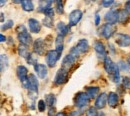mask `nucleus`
I'll return each instance as SVG.
<instances>
[{
    "instance_id": "41",
    "label": "nucleus",
    "mask_w": 130,
    "mask_h": 116,
    "mask_svg": "<svg viewBox=\"0 0 130 116\" xmlns=\"http://www.w3.org/2000/svg\"><path fill=\"white\" fill-rule=\"evenodd\" d=\"M100 24V16H99V14L96 13V15H95V25H99Z\"/></svg>"
},
{
    "instance_id": "39",
    "label": "nucleus",
    "mask_w": 130,
    "mask_h": 116,
    "mask_svg": "<svg viewBox=\"0 0 130 116\" xmlns=\"http://www.w3.org/2000/svg\"><path fill=\"white\" fill-rule=\"evenodd\" d=\"M113 3H114V1H112V0H109V1H102V2H101V5L104 6V7H110Z\"/></svg>"
},
{
    "instance_id": "11",
    "label": "nucleus",
    "mask_w": 130,
    "mask_h": 116,
    "mask_svg": "<svg viewBox=\"0 0 130 116\" xmlns=\"http://www.w3.org/2000/svg\"><path fill=\"white\" fill-rule=\"evenodd\" d=\"M33 51L37 55H43L45 53V42L42 38H38L33 42Z\"/></svg>"
},
{
    "instance_id": "14",
    "label": "nucleus",
    "mask_w": 130,
    "mask_h": 116,
    "mask_svg": "<svg viewBox=\"0 0 130 116\" xmlns=\"http://www.w3.org/2000/svg\"><path fill=\"white\" fill-rule=\"evenodd\" d=\"M34 71L36 72V75L41 79H44L48 74V68L45 64H36L34 66Z\"/></svg>"
},
{
    "instance_id": "46",
    "label": "nucleus",
    "mask_w": 130,
    "mask_h": 116,
    "mask_svg": "<svg viewBox=\"0 0 130 116\" xmlns=\"http://www.w3.org/2000/svg\"><path fill=\"white\" fill-rule=\"evenodd\" d=\"M3 21H4V14L1 13V22H3Z\"/></svg>"
},
{
    "instance_id": "27",
    "label": "nucleus",
    "mask_w": 130,
    "mask_h": 116,
    "mask_svg": "<svg viewBox=\"0 0 130 116\" xmlns=\"http://www.w3.org/2000/svg\"><path fill=\"white\" fill-rule=\"evenodd\" d=\"M26 61H27V63L28 64H30V65H36V64H38L37 63V61H38V57H37V54H35V53H30L29 54V56L26 58Z\"/></svg>"
},
{
    "instance_id": "31",
    "label": "nucleus",
    "mask_w": 130,
    "mask_h": 116,
    "mask_svg": "<svg viewBox=\"0 0 130 116\" xmlns=\"http://www.w3.org/2000/svg\"><path fill=\"white\" fill-rule=\"evenodd\" d=\"M43 25L48 27V28H51L53 26V18H50V17H44L43 18V21H42Z\"/></svg>"
},
{
    "instance_id": "4",
    "label": "nucleus",
    "mask_w": 130,
    "mask_h": 116,
    "mask_svg": "<svg viewBox=\"0 0 130 116\" xmlns=\"http://www.w3.org/2000/svg\"><path fill=\"white\" fill-rule=\"evenodd\" d=\"M115 31H116V26L115 25L105 23L99 28V35H101L103 38L108 40L115 34Z\"/></svg>"
},
{
    "instance_id": "10",
    "label": "nucleus",
    "mask_w": 130,
    "mask_h": 116,
    "mask_svg": "<svg viewBox=\"0 0 130 116\" xmlns=\"http://www.w3.org/2000/svg\"><path fill=\"white\" fill-rule=\"evenodd\" d=\"M104 19H105L106 23L115 25L118 22V10H115V9H112V8L109 9V11H107L105 13Z\"/></svg>"
},
{
    "instance_id": "13",
    "label": "nucleus",
    "mask_w": 130,
    "mask_h": 116,
    "mask_svg": "<svg viewBox=\"0 0 130 116\" xmlns=\"http://www.w3.org/2000/svg\"><path fill=\"white\" fill-rule=\"evenodd\" d=\"M107 103H108V94H106L105 92H102L101 94H99V96L95 100V107L97 109H103Z\"/></svg>"
},
{
    "instance_id": "5",
    "label": "nucleus",
    "mask_w": 130,
    "mask_h": 116,
    "mask_svg": "<svg viewBox=\"0 0 130 116\" xmlns=\"http://www.w3.org/2000/svg\"><path fill=\"white\" fill-rule=\"evenodd\" d=\"M16 74L18 79L20 80V82L22 83V85L25 88H28V69L23 65H19L17 66Z\"/></svg>"
},
{
    "instance_id": "34",
    "label": "nucleus",
    "mask_w": 130,
    "mask_h": 116,
    "mask_svg": "<svg viewBox=\"0 0 130 116\" xmlns=\"http://www.w3.org/2000/svg\"><path fill=\"white\" fill-rule=\"evenodd\" d=\"M13 24H14L13 20H8V21H6V22L1 26V30L4 31V30H7V29H10V28L13 26Z\"/></svg>"
},
{
    "instance_id": "2",
    "label": "nucleus",
    "mask_w": 130,
    "mask_h": 116,
    "mask_svg": "<svg viewBox=\"0 0 130 116\" xmlns=\"http://www.w3.org/2000/svg\"><path fill=\"white\" fill-rule=\"evenodd\" d=\"M89 49V43H88V40L87 39H80L78 41V43L72 47L70 50V54L73 55L75 58H77L80 54H83L85 52H87Z\"/></svg>"
},
{
    "instance_id": "37",
    "label": "nucleus",
    "mask_w": 130,
    "mask_h": 116,
    "mask_svg": "<svg viewBox=\"0 0 130 116\" xmlns=\"http://www.w3.org/2000/svg\"><path fill=\"white\" fill-rule=\"evenodd\" d=\"M16 32L17 34L24 33V32H27V29H26V27L23 24H20V25H18L16 27Z\"/></svg>"
},
{
    "instance_id": "32",
    "label": "nucleus",
    "mask_w": 130,
    "mask_h": 116,
    "mask_svg": "<svg viewBox=\"0 0 130 116\" xmlns=\"http://www.w3.org/2000/svg\"><path fill=\"white\" fill-rule=\"evenodd\" d=\"M96 107H89L86 110V116H99Z\"/></svg>"
},
{
    "instance_id": "40",
    "label": "nucleus",
    "mask_w": 130,
    "mask_h": 116,
    "mask_svg": "<svg viewBox=\"0 0 130 116\" xmlns=\"http://www.w3.org/2000/svg\"><path fill=\"white\" fill-rule=\"evenodd\" d=\"M128 13L130 14V1H127L125 2V8H124Z\"/></svg>"
},
{
    "instance_id": "33",
    "label": "nucleus",
    "mask_w": 130,
    "mask_h": 116,
    "mask_svg": "<svg viewBox=\"0 0 130 116\" xmlns=\"http://www.w3.org/2000/svg\"><path fill=\"white\" fill-rule=\"evenodd\" d=\"M118 66H119V69H120V70L125 71V72H128V71L130 70L128 64H127V63H125V61H123V60H120V61H119Z\"/></svg>"
},
{
    "instance_id": "23",
    "label": "nucleus",
    "mask_w": 130,
    "mask_h": 116,
    "mask_svg": "<svg viewBox=\"0 0 130 116\" xmlns=\"http://www.w3.org/2000/svg\"><path fill=\"white\" fill-rule=\"evenodd\" d=\"M63 39H64V37L63 36H60V35H58L56 37V39H55V48H56L55 50H57L59 53H62L63 48H64Z\"/></svg>"
},
{
    "instance_id": "9",
    "label": "nucleus",
    "mask_w": 130,
    "mask_h": 116,
    "mask_svg": "<svg viewBox=\"0 0 130 116\" xmlns=\"http://www.w3.org/2000/svg\"><path fill=\"white\" fill-rule=\"evenodd\" d=\"M82 16H83V13L80 9H75L73 11L70 12L69 14V26L72 27V26H75L77 25V23H79V21L81 20Z\"/></svg>"
},
{
    "instance_id": "36",
    "label": "nucleus",
    "mask_w": 130,
    "mask_h": 116,
    "mask_svg": "<svg viewBox=\"0 0 130 116\" xmlns=\"http://www.w3.org/2000/svg\"><path fill=\"white\" fill-rule=\"evenodd\" d=\"M43 13H44V15L46 17H50V18H53L54 16V9L52 8V7H50L48 9H46L45 11H43Z\"/></svg>"
},
{
    "instance_id": "24",
    "label": "nucleus",
    "mask_w": 130,
    "mask_h": 116,
    "mask_svg": "<svg viewBox=\"0 0 130 116\" xmlns=\"http://www.w3.org/2000/svg\"><path fill=\"white\" fill-rule=\"evenodd\" d=\"M21 6H22V9L24 11H27V12H31V11L34 10V4L30 0L21 1Z\"/></svg>"
},
{
    "instance_id": "47",
    "label": "nucleus",
    "mask_w": 130,
    "mask_h": 116,
    "mask_svg": "<svg viewBox=\"0 0 130 116\" xmlns=\"http://www.w3.org/2000/svg\"><path fill=\"white\" fill-rule=\"evenodd\" d=\"M127 64H128V66H129V68H130V56L128 57V59H127Z\"/></svg>"
},
{
    "instance_id": "43",
    "label": "nucleus",
    "mask_w": 130,
    "mask_h": 116,
    "mask_svg": "<svg viewBox=\"0 0 130 116\" xmlns=\"http://www.w3.org/2000/svg\"><path fill=\"white\" fill-rule=\"evenodd\" d=\"M69 116H81V113L79 112V111H72Z\"/></svg>"
},
{
    "instance_id": "15",
    "label": "nucleus",
    "mask_w": 130,
    "mask_h": 116,
    "mask_svg": "<svg viewBox=\"0 0 130 116\" xmlns=\"http://www.w3.org/2000/svg\"><path fill=\"white\" fill-rule=\"evenodd\" d=\"M38 86H39V83L37 80V77L34 74H29V76H28V88L27 89H29V91H31V92L38 93Z\"/></svg>"
},
{
    "instance_id": "1",
    "label": "nucleus",
    "mask_w": 130,
    "mask_h": 116,
    "mask_svg": "<svg viewBox=\"0 0 130 116\" xmlns=\"http://www.w3.org/2000/svg\"><path fill=\"white\" fill-rule=\"evenodd\" d=\"M104 69L105 71L111 76L113 82L115 83H120L121 81V77H120V69H119V66L118 64H115L112 59L110 57H106L104 59Z\"/></svg>"
},
{
    "instance_id": "35",
    "label": "nucleus",
    "mask_w": 130,
    "mask_h": 116,
    "mask_svg": "<svg viewBox=\"0 0 130 116\" xmlns=\"http://www.w3.org/2000/svg\"><path fill=\"white\" fill-rule=\"evenodd\" d=\"M37 107H38V110L40 112H44L45 109H46V107H47V105H46V103H45L44 100H39L38 103H37Z\"/></svg>"
},
{
    "instance_id": "21",
    "label": "nucleus",
    "mask_w": 130,
    "mask_h": 116,
    "mask_svg": "<svg viewBox=\"0 0 130 116\" xmlns=\"http://www.w3.org/2000/svg\"><path fill=\"white\" fill-rule=\"evenodd\" d=\"M118 101H119L118 94L115 93V92H109V94H108V105L112 108H115L118 105Z\"/></svg>"
},
{
    "instance_id": "22",
    "label": "nucleus",
    "mask_w": 130,
    "mask_h": 116,
    "mask_svg": "<svg viewBox=\"0 0 130 116\" xmlns=\"http://www.w3.org/2000/svg\"><path fill=\"white\" fill-rule=\"evenodd\" d=\"M86 93H87V95L89 96V98H90V99L97 98L98 96H99V87H97V86L87 87Z\"/></svg>"
},
{
    "instance_id": "3",
    "label": "nucleus",
    "mask_w": 130,
    "mask_h": 116,
    "mask_svg": "<svg viewBox=\"0 0 130 116\" xmlns=\"http://www.w3.org/2000/svg\"><path fill=\"white\" fill-rule=\"evenodd\" d=\"M73 101H74V106L81 109L89 104L90 98L86 92H78V93H76Z\"/></svg>"
},
{
    "instance_id": "6",
    "label": "nucleus",
    "mask_w": 130,
    "mask_h": 116,
    "mask_svg": "<svg viewBox=\"0 0 130 116\" xmlns=\"http://www.w3.org/2000/svg\"><path fill=\"white\" fill-rule=\"evenodd\" d=\"M61 53H59L57 50H49L46 53V63L48 67H54L56 65L57 61L60 59Z\"/></svg>"
},
{
    "instance_id": "29",
    "label": "nucleus",
    "mask_w": 130,
    "mask_h": 116,
    "mask_svg": "<svg viewBox=\"0 0 130 116\" xmlns=\"http://www.w3.org/2000/svg\"><path fill=\"white\" fill-rule=\"evenodd\" d=\"M8 57L5 55V54H2L1 55V71L4 72L7 67H8Z\"/></svg>"
},
{
    "instance_id": "45",
    "label": "nucleus",
    "mask_w": 130,
    "mask_h": 116,
    "mask_svg": "<svg viewBox=\"0 0 130 116\" xmlns=\"http://www.w3.org/2000/svg\"><path fill=\"white\" fill-rule=\"evenodd\" d=\"M56 116H67V114L64 112H58V113H56Z\"/></svg>"
},
{
    "instance_id": "16",
    "label": "nucleus",
    "mask_w": 130,
    "mask_h": 116,
    "mask_svg": "<svg viewBox=\"0 0 130 116\" xmlns=\"http://www.w3.org/2000/svg\"><path fill=\"white\" fill-rule=\"evenodd\" d=\"M93 47H94V50L96 51V53H97V55L101 58H106L107 57V52H106V48H105V46H104V44L101 42V41H95L94 42V45H93Z\"/></svg>"
},
{
    "instance_id": "25",
    "label": "nucleus",
    "mask_w": 130,
    "mask_h": 116,
    "mask_svg": "<svg viewBox=\"0 0 130 116\" xmlns=\"http://www.w3.org/2000/svg\"><path fill=\"white\" fill-rule=\"evenodd\" d=\"M18 54H19L21 57H23V58L26 59V58L29 56V54H30V51L28 49V46H25V45L20 44L19 47H18Z\"/></svg>"
},
{
    "instance_id": "20",
    "label": "nucleus",
    "mask_w": 130,
    "mask_h": 116,
    "mask_svg": "<svg viewBox=\"0 0 130 116\" xmlns=\"http://www.w3.org/2000/svg\"><path fill=\"white\" fill-rule=\"evenodd\" d=\"M129 20V13L125 9H120L118 10V23L120 24H125Z\"/></svg>"
},
{
    "instance_id": "12",
    "label": "nucleus",
    "mask_w": 130,
    "mask_h": 116,
    "mask_svg": "<svg viewBox=\"0 0 130 116\" xmlns=\"http://www.w3.org/2000/svg\"><path fill=\"white\" fill-rule=\"evenodd\" d=\"M75 61H76V58L73 55H71L70 53L67 54L62 59V68H64L67 71H69L72 68V66L75 64Z\"/></svg>"
},
{
    "instance_id": "17",
    "label": "nucleus",
    "mask_w": 130,
    "mask_h": 116,
    "mask_svg": "<svg viewBox=\"0 0 130 116\" xmlns=\"http://www.w3.org/2000/svg\"><path fill=\"white\" fill-rule=\"evenodd\" d=\"M28 27L31 33H39L41 31V24L37 19L29 18L28 19Z\"/></svg>"
},
{
    "instance_id": "7",
    "label": "nucleus",
    "mask_w": 130,
    "mask_h": 116,
    "mask_svg": "<svg viewBox=\"0 0 130 116\" xmlns=\"http://www.w3.org/2000/svg\"><path fill=\"white\" fill-rule=\"evenodd\" d=\"M115 43L120 47H128L130 46V35L124 33H116Z\"/></svg>"
},
{
    "instance_id": "28",
    "label": "nucleus",
    "mask_w": 130,
    "mask_h": 116,
    "mask_svg": "<svg viewBox=\"0 0 130 116\" xmlns=\"http://www.w3.org/2000/svg\"><path fill=\"white\" fill-rule=\"evenodd\" d=\"M51 4H52V1H45V0L40 1L39 2V11L40 12L45 11L46 9L51 7Z\"/></svg>"
},
{
    "instance_id": "48",
    "label": "nucleus",
    "mask_w": 130,
    "mask_h": 116,
    "mask_svg": "<svg viewBox=\"0 0 130 116\" xmlns=\"http://www.w3.org/2000/svg\"><path fill=\"white\" fill-rule=\"evenodd\" d=\"M4 3H6V2H4V1H1V6H3V4Z\"/></svg>"
},
{
    "instance_id": "19",
    "label": "nucleus",
    "mask_w": 130,
    "mask_h": 116,
    "mask_svg": "<svg viewBox=\"0 0 130 116\" xmlns=\"http://www.w3.org/2000/svg\"><path fill=\"white\" fill-rule=\"evenodd\" d=\"M56 29H57V31H58V35L64 37L65 35H67L68 32H69L70 26L66 25L64 22H62V21H59V22L57 23V25H56Z\"/></svg>"
},
{
    "instance_id": "8",
    "label": "nucleus",
    "mask_w": 130,
    "mask_h": 116,
    "mask_svg": "<svg viewBox=\"0 0 130 116\" xmlns=\"http://www.w3.org/2000/svg\"><path fill=\"white\" fill-rule=\"evenodd\" d=\"M67 80H68V71H67L66 69L61 67V68L57 71V73H56V75H55L54 83H55L56 85H62V84H64V83L67 82Z\"/></svg>"
},
{
    "instance_id": "49",
    "label": "nucleus",
    "mask_w": 130,
    "mask_h": 116,
    "mask_svg": "<svg viewBox=\"0 0 130 116\" xmlns=\"http://www.w3.org/2000/svg\"><path fill=\"white\" fill-rule=\"evenodd\" d=\"M99 116H105V114H104V113H100V114H99Z\"/></svg>"
},
{
    "instance_id": "26",
    "label": "nucleus",
    "mask_w": 130,
    "mask_h": 116,
    "mask_svg": "<svg viewBox=\"0 0 130 116\" xmlns=\"http://www.w3.org/2000/svg\"><path fill=\"white\" fill-rule=\"evenodd\" d=\"M45 103H46V105L49 106V108L50 107H53L54 106V104H55V102H56V98H55V95L54 94H47L46 96H45Z\"/></svg>"
},
{
    "instance_id": "42",
    "label": "nucleus",
    "mask_w": 130,
    "mask_h": 116,
    "mask_svg": "<svg viewBox=\"0 0 130 116\" xmlns=\"http://www.w3.org/2000/svg\"><path fill=\"white\" fill-rule=\"evenodd\" d=\"M48 116H56V114L54 113V108H53V107H50V108H49Z\"/></svg>"
},
{
    "instance_id": "30",
    "label": "nucleus",
    "mask_w": 130,
    "mask_h": 116,
    "mask_svg": "<svg viewBox=\"0 0 130 116\" xmlns=\"http://www.w3.org/2000/svg\"><path fill=\"white\" fill-rule=\"evenodd\" d=\"M56 5V11L58 14H63L64 12V7H63V2L62 1H56L55 2Z\"/></svg>"
},
{
    "instance_id": "38",
    "label": "nucleus",
    "mask_w": 130,
    "mask_h": 116,
    "mask_svg": "<svg viewBox=\"0 0 130 116\" xmlns=\"http://www.w3.org/2000/svg\"><path fill=\"white\" fill-rule=\"evenodd\" d=\"M122 84H123V87H124V88L130 89V79L128 77H124V78L122 79Z\"/></svg>"
},
{
    "instance_id": "18",
    "label": "nucleus",
    "mask_w": 130,
    "mask_h": 116,
    "mask_svg": "<svg viewBox=\"0 0 130 116\" xmlns=\"http://www.w3.org/2000/svg\"><path fill=\"white\" fill-rule=\"evenodd\" d=\"M17 38L20 42V44L22 45H25V46H29L30 44H32V37L31 35L27 32H24V33H20L17 34Z\"/></svg>"
},
{
    "instance_id": "44",
    "label": "nucleus",
    "mask_w": 130,
    "mask_h": 116,
    "mask_svg": "<svg viewBox=\"0 0 130 116\" xmlns=\"http://www.w3.org/2000/svg\"><path fill=\"white\" fill-rule=\"evenodd\" d=\"M0 39H1V40H0L1 42H4V41H6V37H5L3 34H1V35H0Z\"/></svg>"
}]
</instances>
